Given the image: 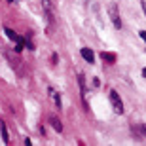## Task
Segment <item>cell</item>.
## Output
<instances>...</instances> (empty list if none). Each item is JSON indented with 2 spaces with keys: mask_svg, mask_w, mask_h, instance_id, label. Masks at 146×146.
<instances>
[{
  "mask_svg": "<svg viewBox=\"0 0 146 146\" xmlns=\"http://www.w3.org/2000/svg\"><path fill=\"white\" fill-rule=\"evenodd\" d=\"M103 59L108 61V63H114L116 61V55H108V53H103Z\"/></svg>",
  "mask_w": 146,
  "mask_h": 146,
  "instance_id": "10",
  "label": "cell"
},
{
  "mask_svg": "<svg viewBox=\"0 0 146 146\" xmlns=\"http://www.w3.org/2000/svg\"><path fill=\"white\" fill-rule=\"evenodd\" d=\"M23 48H25V38H19L17 40V46H15V51H23Z\"/></svg>",
  "mask_w": 146,
  "mask_h": 146,
  "instance_id": "9",
  "label": "cell"
},
{
  "mask_svg": "<svg viewBox=\"0 0 146 146\" xmlns=\"http://www.w3.org/2000/svg\"><path fill=\"white\" fill-rule=\"evenodd\" d=\"M49 95H51V99L55 101V104H57V108H61V99H59V95H57V91H53V89L49 87Z\"/></svg>",
  "mask_w": 146,
  "mask_h": 146,
  "instance_id": "8",
  "label": "cell"
},
{
  "mask_svg": "<svg viewBox=\"0 0 146 146\" xmlns=\"http://www.w3.org/2000/svg\"><path fill=\"white\" fill-rule=\"evenodd\" d=\"M82 57L87 61V63H95V55L89 48H82Z\"/></svg>",
  "mask_w": 146,
  "mask_h": 146,
  "instance_id": "3",
  "label": "cell"
},
{
  "mask_svg": "<svg viewBox=\"0 0 146 146\" xmlns=\"http://www.w3.org/2000/svg\"><path fill=\"white\" fill-rule=\"evenodd\" d=\"M44 4V11H46V17H48V23L53 21V15H51V4H49V0H42Z\"/></svg>",
  "mask_w": 146,
  "mask_h": 146,
  "instance_id": "4",
  "label": "cell"
},
{
  "mask_svg": "<svg viewBox=\"0 0 146 146\" xmlns=\"http://www.w3.org/2000/svg\"><path fill=\"white\" fill-rule=\"evenodd\" d=\"M142 76H146V68H144V70H142Z\"/></svg>",
  "mask_w": 146,
  "mask_h": 146,
  "instance_id": "14",
  "label": "cell"
},
{
  "mask_svg": "<svg viewBox=\"0 0 146 146\" xmlns=\"http://www.w3.org/2000/svg\"><path fill=\"white\" fill-rule=\"evenodd\" d=\"M110 103H112V106H114V112L116 114H123V103H121V99H119V95H118V91H110Z\"/></svg>",
  "mask_w": 146,
  "mask_h": 146,
  "instance_id": "1",
  "label": "cell"
},
{
  "mask_svg": "<svg viewBox=\"0 0 146 146\" xmlns=\"http://www.w3.org/2000/svg\"><path fill=\"white\" fill-rule=\"evenodd\" d=\"M139 36H141L142 40H144V42H146V31H141V33H139Z\"/></svg>",
  "mask_w": 146,
  "mask_h": 146,
  "instance_id": "12",
  "label": "cell"
},
{
  "mask_svg": "<svg viewBox=\"0 0 146 146\" xmlns=\"http://www.w3.org/2000/svg\"><path fill=\"white\" fill-rule=\"evenodd\" d=\"M8 2H15V0H8Z\"/></svg>",
  "mask_w": 146,
  "mask_h": 146,
  "instance_id": "15",
  "label": "cell"
},
{
  "mask_svg": "<svg viewBox=\"0 0 146 146\" xmlns=\"http://www.w3.org/2000/svg\"><path fill=\"white\" fill-rule=\"evenodd\" d=\"M0 133H2V141L8 144V141H10V135H8V129H6V123L0 119Z\"/></svg>",
  "mask_w": 146,
  "mask_h": 146,
  "instance_id": "6",
  "label": "cell"
},
{
  "mask_svg": "<svg viewBox=\"0 0 146 146\" xmlns=\"http://www.w3.org/2000/svg\"><path fill=\"white\" fill-rule=\"evenodd\" d=\"M141 6H142V11H144V15H146V2H144V0L141 2Z\"/></svg>",
  "mask_w": 146,
  "mask_h": 146,
  "instance_id": "13",
  "label": "cell"
},
{
  "mask_svg": "<svg viewBox=\"0 0 146 146\" xmlns=\"http://www.w3.org/2000/svg\"><path fill=\"white\" fill-rule=\"evenodd\" d=\"M139 131H141L142 135H144V137H146V123H144V125H139Z\"/></svg>",
  "mask_w": 146,
  "mask_h": 146,
  "instance_id": "11",
  "label": "cell"
},
{
  "mask_svg": "<svg viewBox=\"0 0 146 146\" xmlns=\"http://www.w3.org/2000/svg\"><path fill=\"white\" fill-rule=\"evenodd\" d=\"M51 125H53V129L57 131V133H63V123L59 121L57 116H51Z\"/></svg>",
  "mask_w": 146,
  "mask_h": 146,
  "instance_id": "5",
  "label": "cell"
},
{
  "mask_svg": "<svg viewBox=\"0 0 146 146\" xmlns=\"http://www.w3.org/2000/svg\"><path fill=\"white\" fill-rule=\"evenodd\" d=\"M108 13H110V19H112L114 27H116V29H121V19H119L118 6H116V4H112V6H110V10H108Z\"/></svg>",
  "mask_w": 146,
  "mask_h": 146,
  "instance_id": "2",
  "label": "cell"
},
{
  "mask_svg": "<svg viewBox=\"0 0 146 146\" xmlns=\"http://www.w3.org/2000/svg\"><path fill=\"white\" fill-rule=\"evenodd\" d=\"M4 33H6V36L10 38V40H13V42H17V40L21 38V36H19V34H15V33H13V31H11V29H8V27L4 29Z\"/></svg>",
  "mask_w": 146,
  "mask_h": 146,
  "instance_id": "7",
  "label": "cell"
}]
</instances>
